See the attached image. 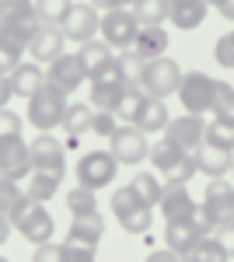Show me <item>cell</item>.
Instances as JSON below:
<instances>
[{
    "instance_id": "obj_1",
    "label": "cell",
    "mask_w": 234,
    "mask_h": 262,
    "mask_svg": "<svg viewBox=\"0 0 234 262\" xmlns=\"http://www.w3.org/2000/svg\"><path fill=\"white\" fill-rule=\"evenodd\" d=\"M63 116H67V95L46 81L39 91L28 98V122H32L39 133H53L56 126H63Z\"/></svg>"
},
{
    "instance_id": "obj_2",
    "label": "cell",
    "mask_w": 234,
    "mask_h": 262,
    "mask_svg": "<svg viewBox=\"0 0 234 262\" xmlns=\"http://www.w3.org/2000/svg\"><path fill=\"white\" fill-rule=\"evenodd\" d=\"M182 67H178L172 56H157V60H147L140 67L137 84L151 95V98H168V95H178V84H182Z\"/></svg>"
},
{
    "instance_id": "obj_3",
    "label": "cell",
    "mask_w": 234,
    "mask_h": 262,
    "mask_svg": "<svg viewBox=\"0 0 234 262\" xmlns=\"http://www.w3.org/2000/svg\"><path fill=\"white\" fill-rule=\"evenodd\" d=\"M11 224H14V231H18L25 242L32 245H46L53 242V231H56V224H53V213L42 206L39 200H25V206H21L18 213L11 217Z\"/></svg>"
},
{
    "instance_id": "obj_4",
    "label": "cell",
    "mask_w": 234,
    "mask_h": 262,
    "mask_svg": "<svg viewBox=\"0 0 234 262\" xmlns=\"http://www.w3.org/2000/svg\"><path fill=\"white\" fill-rule=\"evenodd\" d=\"M109 154H112L119 164H126V168L147 161V154H151L147 133H143L140 126H126V122H119V129L109 137Z\"/></svg>"
},
{
    "instance_id": "obj_5",
    "label": "cell",
    "mask_w": 234,
    "mask_h": 262,
    "mask_svg": "<svg viewBox=\"0 0 234 262\" xmlns=\"http://www.w3.org/2000/svg\"><path fill=\"white\" fill-rule=\"evenodd\" d=\"M214 91H217V81L203 70H185L182 74V84H178V98L185 105V112L193 116H203L214 108Z\"/></svg>"
},
{
    "instance_id": "obj_6",
    "label": "cell",
    "mask_w": 234,
    "mask_h": 262,
    "mask_svg": "<svg viewBox=\"0 0 234 262\" xmlns=\"http://www.w3.org/2000/svg\"><path fill=\"white\" fill-rule=\"evenodd\" d=\"M101 39L109 42L112 49H133V42H137V32H140V21L137 14L130 11V7H116V11H105L101 14Z\"/></svg>"
},
{
    "instance_id": "obj_7",
    "label": "cell",
    "mask_w": 234,
    "mask_h": 262,
    "mask_svg": "<svg viewBox=\"0 0 234 262\" xmlns=\"http://www.w3.org/2000/svg\"><path fill=\"white\" fill-rule=\"evenodd\" d=\"M116 171H119V161L109 150H88L77 161V182L84 189H91V192L112 185V182H116Z\"/></svg>"
},
{
    "instance_id": "obj_8",
    "label": "cell",
    "mask_w": 234,
    "mask_h": 262,
    "mask_svg": "<svg viewBox=\"0 0 234 262\" xmlns=\"http://www.w3.org/2000/svg\"><path fill=\"white\" fill-rule=\"evenodd\" d=\"M98 28H101V14H98L95 4H74V7H70V14H67L63 25H59L63 39H67V42H77V46H84L88 39H95Z\"/></svg>"
},
{
    "instance_id": "obj_9",
    "label": "cell",
    "mask_w": 234,
    "mask_h": 262,
    "mask_svg": "<svg viewBox=\"0 0 234 262\" xmlns=\"http://www.w3.org/2000/svg\"><path fill=\"white\" fill-rule=\"evenodd\" d=\"M28 150H32V171H49V175L63 179V171H67V150H63V143L53 133H39L35 140L28 143Z\"/></svg>"
},
{
    "instance_id": "obj_10",
    "label": "cell",
    "mask_w": 234,
    "mask_h": 262,
    "mask_svg": "<svg viewBox=\"0 0 234 262\" xmlns=\"http://www.w3.org/2000/svg\"><path fill=\"white\" fill-rule=\"evenodd\" d=\"M0 175L14 179V182L32 175V150H28V143L21 140V133L0 140Z\"/></svg>"
},
{
    "instance_id": "obj_11",
    "label": "cell",
    "mask_w": 234,
    "mask_h": 262,
    "mask_svg": "<svg viewBox=\"0 0 234 262\" xmlns=\"http://www.w3.org/2000/svg\"><path fill=\"white\" fill-rule=\"evenodd\" d=\"M46 81L53 84V88H59L63 95L77 91L80 84L88 81V74H84V63H80V56H77V53H63V56H56V60L46 67Z\"/></svg>"
},
{
    "instance_id": "obj_12",
    "label": "cell",
    "mask_w": 234,
    "mask_h": 262,
    "mask_svg": "<svg viewBox=\"0 0 234 262\" xmlns=\"http://www.w3.org/2000/svg\"><path fill=\"white\" fill-rule=\"evenodd\" d=\"M203 210L210 213L214 231H217V224L234 221V182H227V179H210L206 192H203Z\"/></svg>"
},
{
    "instance_id": "obj_13",
    "label": "cell",
    "mask_w": 234,
    "mask_h": 262,
    "mask_svg": "<svg viewBox=\"0 0 234 262\" xmlns=\"http://www.w3.org/2000/svg\"><path fill=\"white\" fill-rule=\"evenodd\" d=\"M164 137H168L172 143H178L182 150H189V154H193L196 147L203 143V137H206V122H203V116H193V112H185V116H178V119L168 122Z\"/></svg>"
},
{
    "instance_id": "obj_14",
    "label": "cell",
    "mask_w": 234,
    "mask_h": 262,
    "mask_svg": "<svg viewBox=\"0 0 234 262\" xmlns=\"http://www.w3.org/2000/svg\"><path fill=\"white\" fill-rule=\"evenodd\" d=\"M193 158H196V168L203 175H210V179H224V175H231V168H234V150H224V147L206 143V140L193 150Z\"/></svg>"
},
{
    "instance_id": "obj_15",
    "label": "cell",
    "mask_w": 234,
    "mask_h": 262,
    "mask_svg": "<svg viewBox=\"0 0 234 262\" xmlns=\"http://www.w3.org/2000/svg\"><path fill=\"white\" fill-rule=\"evenodd\" d=\"M63 42L67 39H63L59 25H42L39 35L28 42V56H32L35 63H46V67H49L56 56H63Z\"/></svg>"
},
{
    "instance_id": "obj_16",
    "label": "cell",
    "mask_w": 234,
    "mask_h": 262,
    "mask_svg": "<svg viewBox=\"0 0 234 262\" xmlns=\"http://www.w3.org/2000/svg\"><path fill=\"white\" fill-rule=\"evenodd\" d=\"M164 49H168V32H164L161 25H151V28H143V25H140L137 42H133V49H126V53H133L140 63H147V60L164 56Z\"/></svg>"
},
{
    "instance_id": "obj_17",
    "label": "cell",
    "mask_w": 234,
    "mask_h": 262,
    "mask_svg": "<svg viewBox=\"0 0 234 262\" xmlns=\"http://www.w3.org/2000/svg\"><path fill=\"white\" fill-rule=\"evenodd\" d=\"M157 206H161L164 221H189L196 210V200L189 196L185 185H164V196H161Z\"/></svg>"
},
{
    "instance_id": "obj_18",
    "label": "cell",
    "mask_w": 234,
    "mask_h": 262,
    "mask_svg": "<svg viewBox=\"0 0 234 262\" xmlns=\"http://www.w3.org/2000/svg\"><path fill=\"white\" fill-rule=\"evenodd\" d=\"M206 0H172V11H168V21L175 25L178 32H193L203 25L206 18Z\"/></svg>"
},
{
    "instance_id": "obj_19",
    "label": "cell",
    "mask_w": 234,
    "mask_h": 262,
    "mask_svg": "<svg viewBox=\"0 0 234 262\" xmlns=\"http://www.w3.org/2000/svg\"><path fill=\"white\" fill-rule=\"evenodd\" d=\"M101 234H105V221H101V213H84V217H74L70 227H67V242H80V245H95L101 242Z\"/></svg>"
},
{
    "instance_id": "obj_20",
    "label": "cell",
    "mask_w": 234,
    "mask_h": 262,
    "mask_svg": "<svg viewBox=\"0 0 234 262\" xmlns=\"http://www.w3.org/2000/svg\"><path fill=\"white\" fill-rule=\"evenodd\" d=\"M185 158H189V150H182V147L172 143L168 137H164V140H157L154 147H151V164H154L161 175H172L175 168H182Z\"/></svg>"
},
{
    "instance_id": "obj_21",
    "label": "cell",
    "mask_w": 234,
    "mask_h": 262,
    "mask_svg": "<svg viewBox=\"0 0 234 262\" xmlns=\"http://www.w3.org/2000/svg\"><path fill=\"white\" fill-rule=\"evenodd\" d=\"M42 84H46L42 63H21L18 70L11 74V88H14V95H21V98H32Z\"/></svg>"
},
{
    "instance_id": "obj_22",
    "label": "cell",
    "mask_w": 234,
    "mask_h": 262,
    "mask_svg": "<svg viewBox=\"0 0 234 262\" xmlns=\"http://www.w3.org/2000/svg\"><path fill=\"white\" fill-rule=\"evenodd\" d=\"M182 262H231V252L214 234H203V238H196L189 252H182Z\"/></svg>"
},
{
    "instance_id": "obj_23",
    "label": "cell",
    "mask_w": 234,
    "mask_h": 262,
    "mask_svg": "<svg viewBox=\"0 0 234 262\" xmlns=\"http://www.w3.org/2000/svg\"><path fill=\"white\" fill-rule=\"evenodd\" d=\"M196 238H203L199 231H196V224L193 221H168L164 224V245L172 248V252H189L196 245Z\"/></svg>"
},
{
    "instance_id": "obj_24",
    "label": "cell",
    "mask_w": 234,
    "mask_h": 262,
    "mask_svg": "<svg viewBox=\"0 0 234 262\" xmlns=\"http://www.w3.org/2000/svg\"><path fill=\"white\" fill-rule=\"evenodd\" d=\"M77 56H80V63H84V74H88V81L95 77L98 70L105 67V63L112 60V46L105 39H88L84 46L77 49Z\"/></svg>"
},
{
    "instance_id": "obj_25",
    "label": "cell",
    "mask_w": 234,
    "mask_h": 262,
    "mask_svg": "<svg viewBox=\"0 0 234 262\" xmlns=\"http://www.w3.org/2000/svg\"><path fill=\"white\" fill-rule=\"evenodd\" d=\"M168 122H172V112H168V105L161 98H147L143 105V112H140L137 126L143 133H161V129H168Z\"/></svg>"
},
{
    "instance_id": "obj_26",
    "label": "cell",
    "mask_w": 234,
    "mask_h": 262,
    "mask_svg": "<svg viewBox=\"0 0 234 262\" xmlns=\"http://www.w3.org/2000/svg\"><path fill=\"white\" fill-rule=\"evenodd\" d=\"M91 126H95V105H67V116H63V129L70 133V137H84V133H91Z\"/></svg>"
},
{
    "instance_id": "obj_27",
    "label": "cell",
    "mask_w": 234,
    "mask_h": 262,
    "mask_svg": "<svg viewBox=\"0 0 234 262\" xmlns=\"http://www.w3.org/2000/svg\"><path fill=\"white\" fill-rule=\"evenodd\" d=\"M130 11L137 14V21L143 25V28H151V25H164V21H168L172 0H133Z\"/></svg>"
},
{
    "instance_id": "obj_28",
    "label": "cell",
    "mask_w": 234,
    "mask_h": 262,
    "mask_svg": "<svg viewBox=\"0 0 234 262\" xmlns=\"http://www.w3.org/2000/svg\"><path fill=\"white\" fill-rule=\"evenodd\" d=\"M147 91L143 88H126V95H122V101H119V108H116V119H122L126 126H137V119H140V112H143V105H147Z\"/></svg>"
},
{
    "instance_id": "obj_29",
    "label": "cell",
    "mask_w": 234,
    "mask_h": 262,
    "mask_svg": "<svg viewBox=\"0 0 234 262\" xmlns=\"http://www.w3.org/2000/svg\"><path fill=\"white\" fill-rule=\"evenodd\" d=\"M126 88H130V84H98V81H91V105H95L98 112H116L122 95H126Z\"/></svg>"
},
{
    "instance_id": "obj_30",
    "label": "cell",
    "mask_w": 234,
    "mask_h": 262,
    "mask_svg": "<svg viewBox=\"0 0 234 262\" xmlns=\"http://www.w3.org/2000/svg\"><path fill=\"white\" fill-rule=\"evenodd\" d=\"M130 189H133V192L140 196V203H147V206H157L161 196H164V182L157 179V175H151V171L133 175V179H130Z\"/></svg>"
},
{
    "instance_id": "obj_31",
    "label": "cell",
    "mask_w": 234,
    "mask_h": 262,
    "mask_svg": "<svg viewBox=\"0 0 234 262\" xmlns=\"http://www.w3.org/2000/svg\"><path fill=\"white\" fill-rule=\"evenodd\" d=\"M25 200H28V192L21 189L18 182H14V179H4V175H0V213H4L7 221L18 213L21 206H25Z\"/></svg>"
},
{
    "instance_id": "obj_32",
    "label": "cell",
    "mask_w": 234,
    "mask_h": 262,
    "mask_svg": "<svg viewBox=\"0 0 234 262\" xmlns=\"http://www.w3.org/2000/svg\"><path fill=\"white\" fill-rule=\"evenodd\" d=\"M59 182H63L59 175H49V171H32V175H28V189H25V192H28L32 200L46 203V200H53V196L59 192Z\"/></svg>"
},
{
    "instance_id": "obj_33",
    "label": "cell",
    "mask_w": 234,
    "mask_h": 262,
    "mask_svg": "<svg viewBox=\"0 0 234 262\" xmlns=\"http://www.w3.org/2000/svg\"><path fill=\"white\" fill-rule=\"evenodd\" d=\"M214 119L220 122H231L234 126V88L227 81H217V91H214Z\"/></svg>"
},
{
    "instance_id": "obj_34",
    "label": "cell",
    "mask_w": 234,
    "mask_h": 262,
    "mask_svg": "<svg viewBox=\"0 0 234 262\" xmlns=\"http://www.w3.org/2000/svg\"><path fill=\"white\" fill-rule=\"evenodd\" d=\"M67 210H70V217L98 213V196L91 192V189H84V185H77V189H70V192H67Z\"/></svg>"
},
{
    "instance_id": "obj_35",
    "label": "cell",
    "mask_w": 234,
    "mask_h": 262,
    "mask_svg": "<svg viewBox=\"0 0 234 262\" xmlns=\"http://www.w3.org/2000/svg\"><path fill=\"white\" fill-rule=\"evenodd\" d=\"M25 53H28V49H25L21 42H14L11 35H4V39H0V74L11 77L21 67V56H25Z\"/></svg>"
},
{
    "instance_id": "obj_36",
    "label": "cell",
    "mask_w": 234,
    "mask_h": 262,
    "mask_svg": "<svg viewBox=\"0 0 234 262\" xmlns=\"http://www.w3.org/2000/svg\"><path fill=\"white\" fill-rule=\"evenodd\" d=\"M151 224H154V206H140V210H133V213L119 217V227H122L126 234H147Z\"/></svg>"
},
{
    "instance_id": "obj_37",
    "label": "cell",
    "mask_w": 234,
    "mask_h": 262,
    "mask_svg": "<svg viewBox=\"0 0 234 262\" xmlns=\"http://www.w3.org/2000/svg\"><path fill=\"white\" fill-rule=\"evenodd\" d=\"M70 7H74V0H35V11H39L42 25H63Z\"/></svg>"
},
{
    "instance_id": "obj_38",
    "label": "cell",
    "mask_w": 234,
    "mask_h": 262,
    "mask_svg": "<svg viewBox=\"0 0 234 262\" xmlns=\"http://www.w3.org/2000/svg\"><path fill=\"white\" fill-rule=\"evenodd\" d=\"M140 206H147V203H140V196L130 189V185H122V189L112 192V213H116V221L126 217V213H133V210H140Z\"/></svg>"
},
{
    "instance_id": "obj_39",
    "label": "cell",
    "mask_w": 234,
    "mask_h": 262,
    "mask_svg": "<svg viewBox=\"0 0 234 262\" xmlns=\"http://www.w3.org/2000/svg\"><path fill=\"white\" fill-rule=\"evenodd\" d=\"M203 140L217 143V147H224V150H234V126H231V122L214 119L210 126H206V137H203Z\"/></svg>"
},
{
    "instance_id": "obj_40",
    "label": "cell",
    "mask_w": 234,
    "mask_h": 262,
    "mask_svg": "<svg viewBox=\"0 0 234 262\" xmlns=\"http://www.w3.org/2000/svg\"><path fill=\"white\" fill-rule=\"evenodd\" d=\"M63 262H95V245L63 242Z\"/></svg>"
},
{
    "instance_id": "obj_41",
    "label": "cell",
    "mask_w": 234,
    "mask_h": 262,
    "mask_svg": "<svg viewBox=\"0 0 234 262\" xmlns=\"http://www.w3.org/2000/svg\"><path fill=\"white\" fill-rule=\"evenodd\" d=\"M214 60L220 63V67L234 70V35H231V32L217 39V46H214Z\"/></svg>"
},
{
    "instance_id": "obj_42",
    "label": "cell",
    "mask_w": 234,
    "mask_h": 262,
    "mask_svg": "<svg viewBox=\"0 0 234 262\" xmlns=\"http://www.w3.org/2000/svg\"><path fill=\"white\" fill-rule=\"evenodd\" d=\"M196 171H199V168H196V158L193 154H189V158H185V161H182V168H175V171H172V175H164V185H189V179H193Z\"/></svg>"
},
{
    "instance_id": "obj_43",
    "label": "cell",
    "mask_w": 234,
    "mask_h": 262,
    "mask_svg": "<svg viewBox=\"0 0 234 262\" xmlns=\"http://www.w3.org/2000/svg\"><path fill=\"white\" fill-rule=\"evenodd\" d=\"M116 129H119L116 112H98L95 108V126H91V133H98V137H112Z\"/></svg>"
},
{
    "instance_id": "obj_44",
    "label": "cell",
    "mask_w": 234,
    "mask_h": 262,
    "mask_svg": "<svg viewBox=\"0 0 234 262\" xmlns=\"http://www.w3.org/2000/svg\"><path fill=\"white\" fill-rule=\"evenodd\" d=\"M14 133H21V116L4 105V108H0V140H4V137H14Z\"/></svg>"
},
{
    "instance_id": "obj_45",
    "label": "cell",
    "mask_w": 234,
    "mask_h": 262,
    "mask_svg": "<svg viewBox=\"0 0 234 262\" xmlns=\"http://www.w3.org/2000/svg\"><path fill=\"white\" fill-rule=\"evenodd\" d=\"M32 7H35V0H0V18L11 21L18 14H25V11H32Z\"/></svg>"
},
{
    "instance_id": "obj_46",
    "label": "cell",
    "mask_w": 234,
    "mask_h": 262,
    "mask_svg": "<svg viewBox=\"0 0 234 262\" xmlns=\"http://www.w3.org/2000/svg\"><path fill=\"white\" fill-rule=\"evenodd\" d=\"M32 262H63V245H35V252H32Z\"/></svg>"
},
{
    "instance_id": "obj_47",
    "label": "cell",
    "mask_w": 234,
    "mask_h": 262,
    "mask_svg": "<svg viewBox=\"0 0 234 262\" xmlns=\"http://www.w3.org/2000/svg\"><path fill=\"white\" fill-rule=\"evenodd\" d=\"M214 238H217L220 245H224L227 252H234V221H227V224H217Z\"/></svg>"
},
{
    "instance_id": "obj_48",
    "label": "cell",
    "mask_w": 234,
    "mask_h": 262,
    "mask_svg": "<svg viewBox=\"0 0 234 262\" xmlns=\"http://www.w3.org/2000/svg\"><path fill=\"white\" fill-rule=\"evenodd\" d=\"M143 262H182V255H178V252H172V248H161V252H151Z\"/></svg>"
},
{
    "instance_id": "obj_49",
    "label": "cell",
    "mask_w": 234,
    "mask_h": 262,
    "mask_svg": "<svg viewBox=\"0 0 234 262\" xmlns=\"http://www.w3.org/2000/svg\"><path fill=\"white\" fill-rule=\"evenodd\" d=\"M11 95H14V88H11V77H4V74H0V108L11 101Z\"/></svg>"
},
{
    "instance_id": "obj_50",
    "label": "cell",
    "mask_w": 234,
    "mask_h": 262,
    "mask_svg": "<svg viewBox=\"0 0 234 262\" xmlns=\"http://www.w3.org/2000/svg\"><path fill=\"white\" fill-rule=\"evenodd\" d=\"M98 11H116V7H126V4H133V0H91Z\"/></svg>"
},
{
    "instance_id": "obj_51",
    "label": "cell",
    "mask_w": 234,
    "mask_h": 262,
    "mask_svg": "<svg viewBox=\"0 0 234 262\" xmlns=\"http://www.w3.org/2000/svg\"><path fill=\"white\" fill-rule=\"evenodd\" d=\"M11 227H14V224H11L7 217H4V213H0V248H4V242L11 238Z\"/></svg>"
},
{
    "instance_id": "obj_52",
    "label": "cell",
    "mask_w": 234,
    "mask_h": 262,
    "mask_svg": "<svg viewBox=\"0 0 234 262\" xmlns=\"http://www.w3.org/2000/svg\"><path fill=\"white\" fill-rule=\"evenodd\" d=\"M217 11H220L227 21H234V0H220V7H217Z\"/></svg>"
},
{
    "instance_id": "obj_53",
    "label": "cell",
    "mask_w": 234,
    "mask_h": 262,
    "mask_svg": "<svg viewBox=\"0 0 234 262\" xmlns=\"http://www.w3.org/2000/svg\"><path fill=\"white\" fill-rule=\"evenodd\" d=\"M4 35H7V25H4V18H0V39H4Z\"/></svg>"
},
{
    "instance_id": "obj_54",
    "label": "cell",
    "mask_w": 234,
    "mask_h": 262,
    "mask_svg": "<svg viewBox=\"0 0 234 262\" xmlns=\"http://www.w3.org/2000/svg\"><path fill=\"white\" fill-rule=\"evenodd\" d=\"M206 4H214V7H220V0H206Z\"/></svg>"
},
{
    "instance_id": "obj_55",
    "label": "cell",
    "mask_w": 234,
    "mask_h": 262,
    "mask_svg": "<svg viewBox=\"0 0 234 262\" xmlns=\"http://www.w3.org/2000/svg\"><path fill=\"white\" fill-rule=\"evenodd\" d=\"M0 262H7V259H4V255H0Z\"/></svg>"
},
{
    "instance_id": "obj_56",
    "label": "cell",
    "mask_w": 234,
    "mask_h": 262,
    "mask_svg": "<svg viewBox=\"0 0 234 262\" xmlns=\"http://www.w3.org/2000/svg\"><path fill=\"white\" fill-rule=\"evenodd\" d=\"M231 175H234V168H231Z\"/></svg>"
},
{
    "instance_id": "obj_57",
    "label": "cell",
    "mask_w": 234,
    "mask_h": 262,
    "mask_svg": "<svg viewBox=\"0 0 234 262\" xmlns=\"http://www.w3.org/2000/svg\"><path fill=\"white\" fill-rule=\"evenodd\" d=\"M231 259H234V252H231Z\"/></svg>"
},
{
    "instance_id": "obj_58",
    "label": "cell",
    "mask_w": 234,
    "mask_h": 262,
    "mask_svg": "<svg viewBox=\"0 0 234 262\" xmlns=\"http://www.w3.org/2000/svg\"><path fill=\"white\" fill-rule=\"evenodd\" d=\"M231 35H234V32H231Z\"/></svg>"
}]
</instances>
